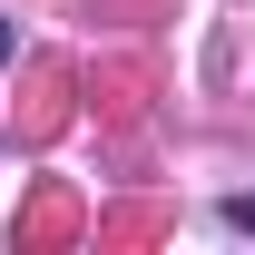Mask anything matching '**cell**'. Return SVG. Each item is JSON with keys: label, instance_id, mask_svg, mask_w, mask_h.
Segmentation results:
<instances>
[{"label": "cell", "instance_id": "6da1fadb", "mask_svg": "<svg viewBox=\"0 0 255 255\" xmlns=\"http://www.w3.org/2000/svg\"><path fill=\"white\" fill-rule=\"evenodd\" d=\"M216 216H226V226H236V236H255V196H226Z\"/></svg>", "mask_w": 255, "mask_h": 255}, {"label": "cell", "instance_id": "7a4b0ae2", "mask_svg": "<svg viewBox=\"0 0 255 255\" xmlns=\"http://www.w3.org/2000/svg\"><path fill=\"white\" fill-rule=\"evenodd\" d=\"M10 49H20V30H10V20H0V69H10Z\"/></svg>", "mask_w": 255, "mask_h": 255}]
</instances>
